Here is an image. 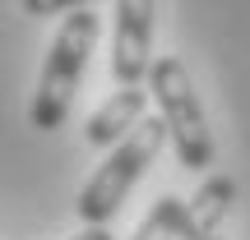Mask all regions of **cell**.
<instances>
[{
	"mask_svg": "<svg viewBox=\"0 0 250 240\" xmlns=\"http://www.w3.org/2000/svg\"><path fill=\"white\" fill-rule=\"evenodd\" d=\"M98 14L93 9H74L70 18L61 23V33L51 37V51H46V65H42V79H37V92H33V129L51 134L70 120V107H74V92H79V79L88 70V55L98 46Z\"/></svg>",
	"mask_w": 250,
	"mask_h": 240,
	"instance_id": "6da1fadb",
	"label": "cell"
},
{
	"mask_svg": "<svg viewBox=\"0 0 250 240\" xmlns=\"http://www.w3.org/2000/svg\"><path fill=\"white\" fill-rule=\"evenodd\" d=\"M167 139L171 134H167V125H162V116H144L139 125H134L116 148H111V157L88 176V185L79 189V203H74L79 222L83 226H107L111 217L121 213L125 194L139 185V176L153 166V157L162 152Z\"/></svg>",
	"mask_w": 250,
	"mask_h": 240,
	"instance_id": "7a4b0ae2",
	"label": "cell"
},
{
	"mask_svg": "<svg viewBox=\"0 0 250 240\" xmlns=\"http://www.w3.org/2000/svg\"><path fill=\"white\" fill-rule=\"evenodd\" d=\"M148 92L158 102V116L171 134V148H176L181 166L204 171L213 166V134H208V116L199 107V92L190 83V70L176 55H158L148 70Z\"/></svg>",
	"mask_w": 250,
	"mask_h": 240,
	"instance_id": "3957f363",
	"label": "cell"
},
{
	"mask_svg": "<svg viewBox=\"0 0 250 240\" xmlns=\"http://www.w3.org/2000/svg\"><path fill=\"white\" fill-rule=\"evenodd\" d=\"M153 0H116L111 37V79L121 88H144L153 70Z\"/></svg>",
	"mask_w": 250,
	"mask_h": 240,
	"instance_id": "277c9868",
	"label": "cell"
},
{
	"mask_svg": "<svg viewBox=\"0 0 250 240\" xmlns=\"http://www.w3.org/2000/svg\"><path fill=\"white\" fill-rule=\"evenodd\" d=\"M148 97H153L148 88H121V92H111V97L88 116V125H83V139H88L93 148H116L125 134L144 120Z\"/></svg>",
	"mask_w": 250,
	"mask_h": 240,
	"instance_id": "5b68a950",
	"label": "cell"
},
{
	"mask_svg": "<svg viewBox=\"0 0 250 240\" xmlns=\"http://www.w3.org/2000/svg\"><path fill=\"white\" fill-rule=\"evenodd\" d=\"M236 203L232 176H208L195 199H186V240H218V226L227 222Z\"/></svg>",
	"mask_w": 250,
	"mask_h": 240,
	"instance_id": "8992f818",
	"label": "cell"
},
{
	"mask_svg": "<svg viewBox=\"0 0 250 240\" xmlns=\"http://www.w3.org/2000/svg\"><path fill=\"white\" fill-rule=\"evenodd\" d=\"M130 240H186V199L162 194Z\"/></svg>",
	"mask_w": 250,
	"mask_h": 240,
	"instance_id": "52a82bcc",
	"label": "cell"
},
{
	"mask_svg": "<svg viewBox=\"0 0 250 240\" xmlns=\"http://www.w3.org/2000/svg\"><path fill=\"white\" fill-rule=\"evenodd\" d=\"M93 0H19V9L23 14H33V18H46V14H61V9H88Z\"/></svg>",
	"mask_w": 250,
	"mask_h": 240,
	"instance_id": "ba28073f",
	"label": "cell"
},
{
	"mask_svg": "<svg viewBox=\"0 0 250 240\" xmlns=\"http://www.w3.org/2000/svg\"><path fill=\"white\" fill-rule=\"evenodd\" d=\"M74 240H111V231H107V226H88V231H79Z\"/></svg>",
	"mask_w": 250,
	"mask_h": 240,
	"instance_id": "9c48e42d",
	"label": "cell"
}]
</instances>
